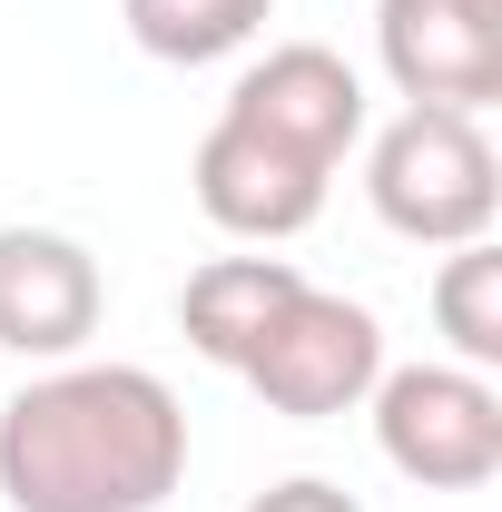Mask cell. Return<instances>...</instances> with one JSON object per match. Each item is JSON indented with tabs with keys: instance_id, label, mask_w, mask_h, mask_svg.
I'll list each match as a JSON object with an SVG mask.
<instances>
[{
	"instance_id": "cell-6",
	"label": "cell",
	"mask_w": 502,
	"mask_h": 512,
	"mask_svg": "<svg viewBox=\"0 0 502 512\" xmlns=\"http://www.w3.org/2000/svg\"><path fill=\"white\" fill-rule=\"evenodd\" d=\"M109 316V276L69 227H0V355L69 365Z\"/></svg>"
},
{
	"instance_id": "cell-3",
	"label": "cell",
	"mask_w": 502,
	"mask_h": 512,
	"mask_svg": "<svg viewBox=\"0 0 502 512\" xmlns=\"http://www.w3.org/2000/svg\"><path fill=\"white\" fill-rule=\"evenodd\" d=\"M237 375L256 384V404L266 414H286V424H335V414H355L384 375V316L365 296H335V286H296L266 335L247 345V365Z\"/></svg>"
},
{
	"instance_id": "cell-12",
	"label": "cell",
	"mask_w": 502,
	"mask_h": 512,
	"mask_svg": "<svg viewBox=\"0 0 502 512\" xmlns=\"http://www.w3.org/2000/svg\"><path fill=\"white\" fill-rule=\"evenodd\" d=\"M247 512H365L345 483H325V473H286V483H266Z\"/></svg>"
},
{
	"instance_id": "cell-7",
	"label": "cell",
	"mask_w": 502,
	"mask_h": 512,
	"mask_svg": "<svg viewBox=\"0 0 502 512\" xmlns=\"http://www.w3.org/2000/svg\"><path fill=\"white\" fill-rule=\"evenodd\" d=\"M375 60L404 109H463L483 119L502 99V20L463 0H375Z\"/></svg>"
},
{
	"instance_id": "cell-1",
	"label": "cell",
	"mask_w": 502,
	"mask_h": 512,
	"mask_svg": "<svg viewBox=\"0 0 502 512\" xmlns=\"http://www.w3.org/2000/svg\"><path fill=\"white\" fill-rule=\"evenodd\" d=\"M188 483V404L148 365L69 355L0 404L10 512H158Z\"/></svg>"
},
{
	"instance_id": "cell-5",
	"label": "cell",
	"mask_w": 502,
	"mask_h": 512,
	"mask_svg": "<svg viewBox=\"0 0 502 512\" xmlns=\"http://www.w3.org/2000/svg\"><path fill=\"white\" fill-rule=\"evenodd\" d=\"M217 119L256 128L266 148H286V158H306V168H345V148L365 138V79L345 50H325V40H276L266 60L237 69V89H227V109Z\"/></svg>"
},
{
	"instance_id": "cell-2",
	"label": "cell",
	"mask_w": 502,
	"mask_h": 512,
	"mask_svg": "<svg viewBox=\"0 0 502 512\" xmlns=\"http://www.w3.org/2000/svg\"><path fill=\"white\" fill-rule=\"evenodd\" d=\"M365 197L404 247H473L502 217V158L463 109H404L365 148Z\"/></svg>"
},
{
	"instance_id": "cell-11",
	"label": "cell",
	"mask_w": 502,
	"mask_h": 512,
	"mask_svg": "<svg viewBox=\"0 0 502 512\" xmlns=\"http://www.w3.org/2000/svg\"><path fill=\"white\" fill-rule=\"evenodd\" d=\"M434 335L453 345V365H473V375L502 365V256H493V237L443 247V266H434Z\"/></svg>"
},
{
	"instance_id": "cell-9",
	"label": "cell",
	"mask_w": 502,
	"mask_h": 512,
	"mask_svg": "<svg viewBox=\"0 0 502 512\" xmlns=\"http://www.w3.org/2000/svg\"><path fill=\"white\" fill-rule=\"evenodd\" d=\"M306 286V266L296 256H207L188 286H178V335H188L207 365H247V345L266 335V316L286 306Z\"/></svg>"
},
{
	"instance_id": "cell-4",
	"label": "cell",
	"mask_w": 502,
	"mask_h": 512,
	"mask_svg": "<svg viewBox=\"0 0 502 512\" xmlns=\"http://www.w3.org/2000/svg\"><path fill=\"white\" fill-rule=\"evenodd\" d=\"M375 453L414 493H483L502 473V384L473 365H384L375 375Z\"/></svg>"
},
{
	"instance_id": "cell-8",
	"label": "cell",
	"mask_w": 502,
	"mask_h": 512,
	"mask_svg": "<svg viewBox=\"0 0 502 512\" xmlns=\"http://www.w3.org/2000/svg\"><path fill=\"white\" fill-rule=\"evenodd\" d=\"M197 207H207V227H227V237H247V247H286V237H306L315 217H325V168L306 158H286V148H266L256 128L217 119L197 138V168H188Z\"/></svg>"
},
{
	"instance_id": "cell-13",
	"label": "cell",
	"mask_w": 502,
	"mask_h": 512,
	"mask_svg": "<svg viewBox=\"0 0 502 512\" xmlns=\"http://www.w3.org/2000/svg\"><path fill=\"white\" fill-rule=\"evenodd\" d=\"M463 10H483V20H502V0H463Z\"/></svg>"
},
{
	"instance_id": "cell-10",
	"label": "cell",
	"mask_w": 502,
	"mask_h": 512,
	"mask_svg": "<svg viewBox=\"0 0 502 512\" xmlns=\"http://www.w3.org/2000/svg\"><path fill=\"white\" fill-rule=\"evenodd\" d=\"M276 0H119L128 40L168 69H207V60H237L256 30H266Z\"/></svg>"
}]
</instances>
